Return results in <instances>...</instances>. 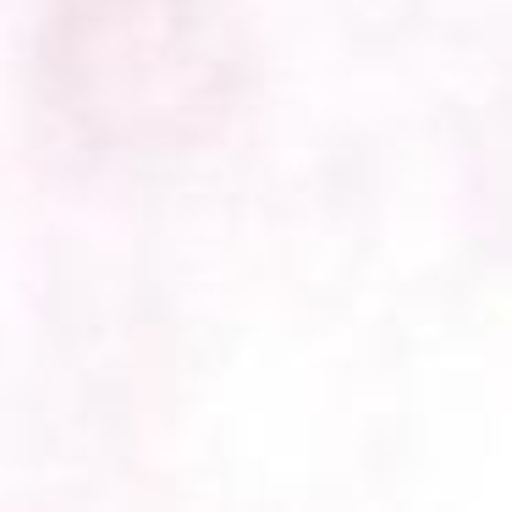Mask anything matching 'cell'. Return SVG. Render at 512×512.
I'll use <instances>...</instances> for the list:
<instances>
[]
</instances>
